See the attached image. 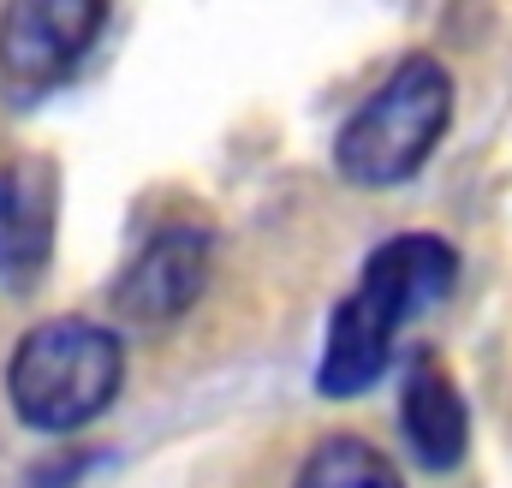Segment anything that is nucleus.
Wrapping results in <instances>:
<instances>
[{"label":"nucleus","instance_id":"6e6552de","mask_svg":"<svg viewBox=\"0 0 512 488\" xmlns=\"http://www.w3.org/2000/svg\"><path fill=\"white\" fill-rule=\"evenodd\" d=\"M48 185L42 173H0V286H30L48 262Z\"/></svg>","mask_w":512,"mask_h":488},{"label":"nucleus","instance_id":"f257e3e1","mask_svg":"<svg viewBox=\"0 0 512 488\" xmlns=\"http://www.w3.org/2000/svg\"><path fill=\"white\" fill-rule=\"evenodd\" d=\"M126 381V346L114 328L84 316L36 322L6 358V405L36 435H72L96 423Z\"/></svg>","mask_w":512,"mask_h":488},{"label":"nucleus","instance_id":"39448f33","mask_svg":"<svg viewBox=\"0 0 512 488\" xmlns=\"http://www.w3.org/2000/svg\"><path fill=\"white\" fill-rule=\"evenodd\" d=\"M453 280H459V250L441 233H393L387 244L370 250V262L358 274V292L405 328L423 310H435L453 292Z\"/></svg>","mask_w":512,"mask_h":488},{"label":"nucleus","instance_id":"9d476101","mask_svg":"<svg viewBox=\"0 0 512 488\" xmlns=\"http://www.w3.org/2000/svg\"><path fill=\"white\" fill-rule=\"evenodd\" d=\"M0 488H12V465H6V453H0Z\"/></svg>","mask_w":512,"mask_h":488},{"label":"nucleus","instance_id":"0eeeda50","mask_svg":"<svg viewBox=\"0 0 512 488\" xmlns=\"http://www.w3.org/2000/svg\"><path fill=\"white\" fill-rule=\"evenodd\" d=\"M399 423H405V447L423 471H459L471 453V411L453 387V375L441 364H423L405 375V399H399Z\"/></svg>","mask_w":512,"mask_h":488},{"label":"nucleus","instance_id":"423d86ee","mask_svg":"<svg viewBox=\"0 0 512 488\" xmlns=\"http://www.w3.org/2000/svg\"><path fill=\"white\" fill-rule=\"evenodd\" d=\"M393 334H399V322L382 316V310L352 286V292L334 304V316H328L316 387H322L328 399H358L364 387H376L382 369L393 364Z\"/></svg>","mask_w":512,"mask_h":488},{"label":"nucleus","instance_id":"20e7f679","mask_svg":"<svg viewBox=\"0 0 512 488\" xmlns=\"http://www.w3.org/2000/svg\"><path fill=\"white\" fill-rule=\"evenodd\" d=\"M209 268H215V233L191 227V221H173L143 244L126 262V274L114 280V310L131 328H167L203 298Z\"/></svg>","mask_w":512,"mask_h":488},{"label":"nucleus","instance_id":"7ed1b4c3","mask_svg":"<svg viewBox=\"0 0 512 488\" xmlns=\"http://www.w3.org/2000/svg\"><path fill=\"white\" fill-rule=\"evenodd\" d=\"M108 24V0H6L0 12V90L36 102L60 90Z\"/></svg>","mask_w":512,"mask_h":488},{"label":"nucleus","instance_id":"1a4fd4ad","mask_svg":"<svg viewBox=\"0 0 512 488\" xmlns=\"http://www.w3.org/2000/svg\"><path fill=\"white\" fill-rule=\"evenodd\" d=\"M292 488H405V483H399V471H393V459L382 447H370L358 435H328L322 447H310Z\"/></svg>","mask_w":512,"mask_h":488},{"label":"nucleus","instance_id":"f03ea898","mask_svg":"<svg viewBox=\"0 0 512 488\" xmlns=\"http://www.w3.org/2000/svg\"><path fill=\"white\" fill-rule=\"evenodd\" d=\"M453 125V78L435 54H405L387 84L340 125L334 167L352 185H399L411 179Z\"/></svg>","mask_w":512,"mask_h":488}]
</instances>
